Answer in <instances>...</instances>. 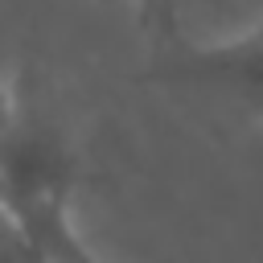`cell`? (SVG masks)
I'll use <instances>...</instances> for the list:
<instances>
[{"label": "cell", "mask_w": 263, "mask_h": 263, "mask_svg": "<svg viewBox=\"0 0 263 263\" xmlns=\"http://www.w3.org/2000/svg\"><path fill=\"white\" fill-rule=\"evenodd\" d=\"M144 78L201 119L230 127L263 123V25L214 45L160 41L148 53Z\"/></svg>", "instance_id": "6da1fadb"}, {"label": "cell", "mask_w": 263, "mask_h": 263, "mask_svg": "<svg viewBox=\"0 0 263 263\" xmlns=\"http://www.w3.org/2000/svg\"><path fill=\"white\" fill-rule=\"evenodd\" d=\"M259 25H263V0H168V29L160 41L214 45L251 33Z\"/></svg>", "instance_id": "7a4b0ae2"}, {"label": "cell", "mask_w": 263, "mask_h": 263, "mask_svg": "<svg viewBox=\"0 0 263 263\" xmlns=\"http://www.w3.org/2000/svg\"><path fill=\"white\" fill-rule=\"evenodd\" d=\"M136 16H140V29L148 33V45L164 37L168 29V0H132Z\"/></svg>", "instance_id": "3957f363"}, {"label": "cell", "mask_w": 263, "mask_h": 263, "mask_svg": "<svg viewBox=\"0 0 263 263\" xmlns=\"http://www.w3.org/2000/svg\"><path fill=\"white\" fill-rule=\"evenodd\" d=\"M0 263H45V259L25 242V234L16 226H4L0 230Z\"/></svg>", "instance_id": "277c9868"}, {"label": "cell", "mask_w": 263, "mask_h": 263, "mask_svg": "<svg viewBox=\"0 0 263 263\" xmlns=\"http://www.w3.org/2000/svg\"><path fill=\"white\" fill-rule=\"evenodd\" d=\"M49 263H103V259H99V255L82 242V234L74 230V234H70V238H66V242L49 255Z\"/></svg>", "instance_id": "5b68a950"}, {"label": "cell", "mask_w": 263, "mask_h": 263, "mask_svg": "<svg viewBox=\"0 0 263 263\" xmlns=\"http://www.w3.org/2000/svg\"><path fill=\"white\" fill-rule=\"evenodd\" d=\"M8 111H12V95H8V86H0V136H4V123H8Z\"/></svg>", "instance_id": "8992f818"}]
</instances>
